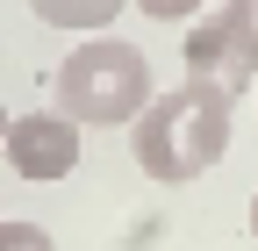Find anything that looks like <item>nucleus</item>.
Returning <instances> with one entry per match:
<instances>
[{
	"instance_id": "nucleus-10",
	"label": "nucleus",
	"mask_w": 258,
	"mask_h": 251,
	"mask_svg": "<svg viewBox=\"0 0 258 251\" xmlns=\"http://www.w3.org/2000/svg\"><path fill=\"white\" fill-rule=\"evenodd\" d=\"M251 15H258V0H251Z\"/></svg>"
},
{
	"instance_id": "nucleus-4",
	"label": "nucleus",
	"mask_w": 258,
	"mask_h": 251,
	"mask_svg": "<svg viewBox=\"0 0 258 251\" xmlns=\"http://www.w3.org/2000/svg\"><path fill=\"white\" fill-rule=\"evenodd\" d=\"M79 122L72 115H57V108H29V115H8V137H0V158H8L22 179H36V186H50V179H64L79 165Z\"/></svg>"
},
{
	"instance_id": "nucleus-9",
	"label": "nucleus",
	"mask_w": 258,
	"mask_h": 251,
	"mask_svg": "<svg viewBox=\"0 0 258 251\" xmlns=\"http://www.w3.org/2000/svg\"><path fill=\"white\" fill-rule=\"evenodd\" d=\"M0 137H8V108H0Z\"/></svg>"
},
{
	"instance_id": "nucleus-8",
	"label": "nucleus",
	"mask_w": 258,
	"mask_h": 251,
	"mask_svg": "<svg viewBox=\"0 0 258 251\" xmlns=\"http://www.w3.org/2000/svg\"><path fill=\"white\" fill-rule=\"evenodd\" d=\"M251 237H258V194H251Z\"/></svg>"
},
{
	"instance_id": "nucleus-2",
	"label": "nucleus",
	"mask_w": 258,
	"mask_h": 251,
	"mask_svg": "<svg viewBox=\"0 0 258 251\" xmlns=\"http://www.w3.org/2000/svg\"><path fill=\"white\" fill-rule=\"evenodd\" d=\"M50 93H57V115L86 122V130H129V115L151 101V57L108 29H93V43L64 50Z\"/></svg>"
},
{
	"instance_id": "nucleus-5",
	"label": "nucleus",
	"mask_w": 258,
	"mask_h": 251,
	"mask_svg": "<svg viewBox=\"0 0 258 251\" xmlns=\"http://www.w3.org/2000/svg\"><path fill=\"white\" fill-rule=\"evenodd\" d=\"M129 8V0H29V15L50 22V29H115V15Z\"/></svg>"
},
{
	"instance_id": "nucleus-7",
	"label": "nucleus",
	"mask_w": 258,
	"mask_h": 251,
	"mask_svg": "<svg viewBox=\"0 0 258 251\" xmlns=\"http://www.w3.org/2000/svg\"><path fill=\"white\" fill-rule=\"evenodd\" d=\"M129 8H144L151 22H194L201 8H215V0H129Z\"/></svg>"
},
{
	"instance_id": "nucleus-3",
	"label": "nucleus",
	"mask_w": 258,
	"mask_h": 251,
	"mask_svg": "<svg viewBox=\"0 0 258 251\" xmlns=\"http://www.w3.org/2000/svg\"><path fill=\"white\" fill-rule=\"evenodd\" d=\"M179 65L186 79H201L215 93H251L258 86V15L251 0H215L186 22V43H179Z\"/></svg>"
},
{
	"instance_id": "nucleus-1",
	"label": "nucleus",
	"mask_w": 258,
	"mask_h": 251,
	"mask_svg": "<svg viewBox=\"0 0 258 251\" xmlns=\"http://www.w3.org/2000/svg\"><path fill=\"white\" fill-rule=\"evenodd\" d=\"M222 151H230V93H215L201 79H179L172 93H151L129 115V158L144 165V179L186 186L208 165H222Z\"/></svg>"
},
{
	"instance_id": "nucleus-6",
	"label": "nucleus",
	"mask_w": 258,
	"mask_h": 251,
	"mask_svg": "<svg viewBox=\"0 0 258 251\" xmlns=\"http://www.w3.org/2000/svg\"><path fill=\"white\" fill-rule=\"evenodd\" d=\"M0 251H57V244H50L43 223H15L8 215V223H0Z\"/></svg>"
}]
</instances>
